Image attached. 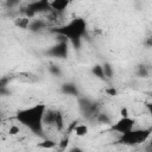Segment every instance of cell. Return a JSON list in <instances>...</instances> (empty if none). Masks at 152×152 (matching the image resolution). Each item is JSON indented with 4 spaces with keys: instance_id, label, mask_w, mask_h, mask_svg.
Returning a JSON list of instances; mask_svg holds the SVG:
<instances>
[{
    "instance_id": "8",
    "label": "cell",
    "mask_w": 152,
    "mask_h": 152,
    "mask_svg": "<svg viewBox=\"0 0 152 152\" xmlns=\"http://www.w3.org/2000/svg\"><path fill=\"white\" fill-rule=\"evenodd\" d=\"M61 91H62L64 95H71V96H78V95H80L76 84L70 83V82L62 84V87H61Z\"/></svg>"
},
{
    "instance_id": "5",
    "label": "cell",
    "mask_w": 152,
    "mask_h": 152,
    "mask_svg": "<svg viewBox=\"0 0 152 152\" xmlns=\"http://www.w3.org/2000/svg\"><path fill=\"white\" fill-rule=\"evenodd\" d=\"M134 125H135V120L134 119H132L129 116L128 118H120L118 121H115L112 125L110 129L121 135V134H125V133L132 131L134 128Z\"/></svg>"
},
{
    "instance_id": "22",
    "label": "cell",
    "mask_w": 152,
    "mask_h": 152,
    "mask_svg": "<svg viewBox=\"0 0 152 152\" xmlns=\"http://www.w3.org/2000/svg\"><path fill=\"white\" fill-rule=\"evenodd\" d=\"M8 133H10L11 135H15V134H18V133H19V127L15 126V125L11 126L10 129H8Z\"/></svg>"
},
{
    "instance_id": "2",
    "label": "cell",
    "mask_w": 152,
    "mask_h": 152,
    "mask_svg": "<svg viewBox=\"0 0 152 152\" xmlns=\"http://www.w3.org/2000/svg\"><path fill=\"white\" fill-rule=\"evenodd\" d=\"M51 32L65 38L75 49H78L81 46V40L87 32V23L83 18H74L68 24L52 28Z\"/></svg>"
},
{
    "instance_id": "18",
    "label": "cell",
    "mask_w": 152,
    "mask_h": 152,
    "mask_svg": "<svg viewBox=\"0 0 152 152\" xmlns=\"http://www.w3.org/2000/svg\"><path fill=\"white\" fill-rule=\"evenodd\" d=\"M95 118L100 124H110V118L104 113H97Z\"/></svg>"
},
{
    "instance_id": "17",
    "label": "cell",
    "mask_w": 152,
    "mask_h": 152,
    "mask_svg": "<svg viewBox=\"0 0 152 152\" xmlns=\"http://www.w3.org/2000/svg\"><path fill=\"white\" fill-rule=\"evenodd\" d=\"M102 69H103V74H104V78L106 80L113 77V68H112V65L108 62L102 64Z\"/></svg>"
},
{
    "instance_id": "16",
    "label": "cell",
    "mask_w": 152,
    "mask_h": 152,
    "mask_svg": "<svg viewBox=\"0 0 152 152\" xmlns=\"http://www.w3.org/2000/svg\"><path fill=\"white\" fill-rule=\"evenodd\" d=\"M137 75L139 77H142V78H146L150 76V69L148 66H146L145 64H140L138 66V70H137Z\"/></svg>"
},
{
    "instance_id": "9",
    "label": "cell",
    "mask_w": 152,
    "mask_h": 152,
    "mask_svg": "<svg viewBox=\"0 0 152 152\" xmlns=\"http://www.w3.org/2000/svg\"><path fill=\"white\" fill-rule=\"evenodd\" d=\"M45 27H46V21L43 19H31V23L28 25V30L31 32H39Z\"/></svg>"
},
{
    "instance_id": "27",
    "label": "cell",
    "mask_w": 152,
    "mask_h": 152,
    "mask_svg": "<svg viewBox=\"0 0 152 152\" xmlns=\"http://www.w3.org/2000/svg\"><path fill=\"white\" fill-rule=\"evenodd\" d=\"M7 94H8V89H7V88H1V87H0V96L7 95Z\"/></svg>"
},
{
    "instance_id": "3",
    "label": "cell",
    "mask_w": 152,
    "mask_h": 152,
    "mask_svg": "<svg viewBox=\"0 0 152 152\" xmlns=\"http://www.w3.org/2000/svg\"><path fill=\"white\" fill-rule=\"evenodd\" d=\"M151 133H152L151 128H133L132 131L121 134L118 139V142L127 146H135L145 142L150 138Z\"/></svg>"
},
{
    "instance_id": "19",
    "label": "cell",
    "mask_w": 152,
    "mask_h": 152,
    "mask_svg": "<svg viewBox=\"0 0 152 152\" xmlns=\"http://www.w3.org/2000/svg\"><path fill=\"white\" fill-rule=\"evenodd\" d=\"M49 70H50V72H51L52 75H55V76H61V74H62V71H61V69H59L58 65H51Z\"/></svg>"
},
{
    "instance_id": "25",
    "label": "cell",
    "mask_w": 152,
    "mask_h": 152,
    "mask_svg": "<svg viewBox=\"0 0 152 152\" xmlns=\"http://www.w3.org/2000/svg\"><path fill=\"white\" fill-rule=\"evenodd\" d=\"M120 115H121V118H128V116H129V114H128V109H127V108H121V110H120Z\"/></svg>"
},
{
    "instance_id": "26",
    "label": "cell",
    "mask_w": 152,
    "mask_h": 152,
    "mask_svg": "<svg viewBox=\"0 0 152 152\" xmlns=\"http://www.w3.org/2000/svg\"><path fill=\"white\" fill-rule=\"evenodd\" d=\"M69 152H84L81 147H77V146H74V147H71L70 150H69Z\"/></svg>"
},
{
    "instance_id": "7",
    "label": "cell",
    "mask_w": 152,
    "mask_h": 152,
    "mask_svg": "<svg viewBox=\"0 0 152 152\" xmlns=\"http://www.w3.org/2000/svg\"><path fill=\"white\" fill-rule=\"evenodd\" d=\"M69 4H70L69 0H53V1H50V8L51 11L63 14L66 7L69 6Z\"/></svg>"
},
{
    "instance_id": "13",
    "label": "cell",
    "mask_w": 152,
    "mask_h": 152,
    "mask_svg": "<svg viewBox=\"0 0 152 152\" xmlns=\"http://www.w3.org/2000/svg\"><path fill=\"white\" fill-rule=\"evenodd\" d=\"M91 72H93V75H94L95 77H97L99 80H102V81L106 80V78H104V74H103L102 65H100V64H95V65L91 68Z\"/></svg>"
},
{
    "instance_id": "15",
    "label": "cell",
    "mask_w": 152,
    "mask_h": 152,
    "mask_svg": "<svg viewBox=\"0 0 152 152\" xmlns=\"http://www.w3.org/2000/svg\"><path fill=\"white\" fill-rule=\"evenodd\" d=\"M57 146V142L52 139H44L43 141H40L38 144V147L40 148H45V150H49V148H53Z\"/></svg>"
},
{
    "instance_id": "21",
    "label": "cell",
    "mask_w": 152,
    "mask_h": 152,
    "mask_svg": "<svg viewBox=\"0 0 152 152\" xmlns=\"http://www.w3.org/2000/svg\"><path fill=\"white\" fill-rule=\"evenodd\" d=\"M77 124H78L77 120H74L71 124H69V126H68V128H66V132H68V133H72L74 129H75V127L77 126Z\"/></svg>"
},
{
    "instance_id": "1",
    "label": "cell",
    "mask_w": 152,
    "mask_h": 152,
    "mask_svg": "<svg viewBox=\"0 0 152 152\" xmlns=\"http://www.w3.org/2000/svg\"><path fill=\"white\" fill-rule=\"evenodd\" d=\"M45 110H46V106L44 103H37L28 108L18 110L15 114V119L21 125L27 127L32 133L42 137L44 134L43 116Z\"/></svg>"
},
{
    "instance_id": "14",
    "label": "cell",
    "mask_w": 152,
    "mask_h": 152,
    "mask_svg": "<svg viewBox=\"0 0 152 152\" xmlns=\"http://www.w3.org/2000/svg\"><path fill=\"white\" fill-rule=\"evenodd\" d=\"M72 133H75L77 137H84L88 133V126L83 125V124H77V126L75 127Z\"/></svg>"
},
{
    "instance_id": "11",
    "label": "cell",
    "mask_w": 152,
    "mask_h": 152,
    "mask_svg": "<svg viewBox=\"0 0 152 152\" xmlns=\"http://www.w3.org/2000/svg\"><path fill=\"white\" fill-rule=\"evenodd\" d=\"M53 120H55V109H48L46 108L44 116H43V125L53 126Z\"/></svg>"
},
{
    "instance_id": "23",
    "label": "cell",
    "mask_w": 152,
    "mask_h": 152,
    "mask_svg": "<svg viewBox=\"0 0 152 152\" xmlns=\"http://www.w3.org/2000/svg\"><path fill=\"white\" fill-rule=\"evenodd\" d=\"M106 93H107L108 95H110V96H116V95H118V90H116L114 87L107 88V89H106Z\"/></svg>"
},
{
    "instance_id": "6",
    "label": "cell",
    "mask_w": 152,
    "mask_h": 152,
    "mask_svg": "<svg viewBox=\"0 0 152 152\" xmlns=\"http://www.w3.org/2000/svg\"><path fill=\"white\" fill-rule=\"evenodd\" d=\"M28 11H31L34 15L37 13H43V12H50V1L48 0H38V1H32L27 5L26 7Z\"/></svg>"
},
{
    "instance_id": "12",
    "label": "cell",
    "mask_w": 152,
    "mask_h": 152,
    "mask_svg": "<svg viewBox=\"0 0 152 152\" xmlns=\"http://www.w3.org/2000/svg\"><path fill=\"white\" fill-rule=\"evenodd\" d=\"M30 23H31V19H28L27 17H19V18H17L15 20H14V25L17 26V27H19V28H23V30H25V28H28V25H30Z\"/></svg>"
},
{
    "instance_id": "4",
    "label": "cell",
    "mask_w": 152,
    "mask_h": 152,
    "mask_svg": "<svg viewBox=\"0 0 152 152\" xmlns=\"http://www.w3.org/2000/svg\"><path fill=\"white\" fill-rule=\"evenodd\" d=\"M61 39L55 44V45H52L49 50H48V55L49 56H52V57H55V58H65L66 56H68V50H69V42L65 39V38H63V37H61V36H58Z\"/></svg>"
},
{
    "instance_id": "20",
    "label": "cell",
    "mask_w": 152,
    "mask_h": 152,
    "mask_svg": "<svg viewBox=\"0 0 152 152\" xmlns=\"http://www.w3.org/2000/svg\"><path fill=\"white\" fill-rule=\"evenodd\" d=\"M57 145L59 146V148L65 150V148H66V146L69 145V138H68V137H64L59 142H57Z\"/></svg>"
},
{
    "instance_id": "10",
    "label": "cell",
    "mask_w": 152,
    "mask_h": 152,
    "mask_svg": "<svg viewBox=\"0 0 152 152\" xmlns=\"http://www.w3.org/2000/svg\"><path fill=\"white\" fill-rule=\"evenodd\" d=\"M53 126L57 131H63L64 127H65V124H64V118H63V114L61 110L56 109L55 110V120H53Z\"/></svg>"
},
{
    "instance_id": "24",
    "label": "cell",
    "mask_w": 152,
    "mask_h": 152,
    "mask_svg": "<svg viewBox=\"0 0 152 152\" xmlns=\"http://www.w3.org/2000/svg\"><path fill=\"white\" fill-rule=\"evenodd\" d=\"M8 82H10V78L8 77H1L0 78V87L1 88H6L7 84H8Z\"/></svg>"
}]
</instances>
